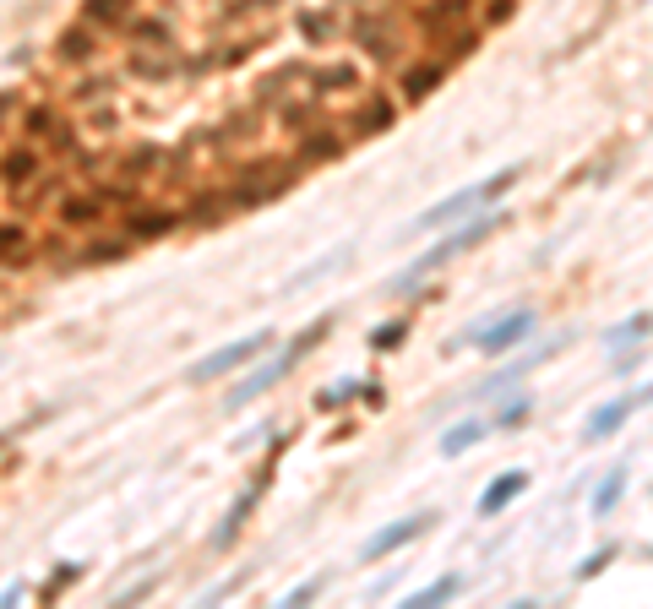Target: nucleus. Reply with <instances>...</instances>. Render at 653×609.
<instances>
[{
  "mask_svg": "<svg viewBox=\"0 0 653 609\" xmlns=\"http://www.w3.org/2000/svg\"><path fill=\"white\" fill-rule=\"evenodd\" d=\"M501 223H507V212H501V207H496V212H474V218L452 223V229H447V234H441V240H436V245H430L425 256H420V261H409V267H403V272L392 278V289H398V294L420 289V283H425V278H430L436 267H447V261H452V256H463L469 245H480V240H485L490 229H501Z\"/></svg>",
  "mask_w": 653,
  "mask_h": 609,
  "instance_id": "nucleus-1",
  "label": "nucleus"
},
{
  "mask_svg": "<svg viewBox=\"0 0 653 609\" xmlns=\"http://www.w3.org/2000/svg\"><path fill=\"white\" fill-rule=\"evenodd\" d=\"M327 332H332V316H316L305 332H294V338H289V349H283V354H272L267 365H256L251 376H240V381L223 392V408H245V403H256V398H262L267 387H278V381H283V376H289V370H294V365H300V359L322 343V338H327Z\"/></svg>",
  "mask_w": 653,
  "mask_h": 609,
  "instance_id": "nucleus-2",
  "label": "nucleus"
},
{
  "mask_svg": "<svg viewBox=\"0 0 653 609\" xmlns=\"http://www.w3.org/2000/svg\"><path fill=\"white\" fill-rule=\"evenodd\" d=\"M518 180H523V163H512V169H501V174H490V180H480V185H463L458 196H441L430 212H420V218L409 223V234H436V229H452V223L474 218V207H485V201L507 196Z\"/></svg>",
  "mask_w": 653,
  "mask_h": 609,
  "instance_id": "nucleus-3",
  "label": "nucleus"
},
{
  "mask_svg": "<svg viewBox=\"0 0 653 609\" xmlns=\"http://www.w3.org/2000/svg\"><path fill=\"white\" fill-rule=\"evenodd\" d=\"M272 343H278V332H272V327H262V332H251V338H240V343H223L218 354H207V359H196V365H191V381L202 387V381H218V376L240 370V365H256Z\"/></svg>",
  "mask_w": 653,
  "mask_h": 609,
  "instance_id": "nucleus-4",
  "label": "nucleus"
},
{
  "mask_svg": "<svg viewBox=\"0 0 653 609\" xmlns=\"http://www.w3.org/2000/svg\"><path fill=\"white\" fill-rule=\"evenodd\" d=\"M534 310H507V316H490V321H480V327H469L463 332V343H474L480 354H512L529 332H534Z\"/></svg>",
  "mask_w": 653,
  "mask_h": 609,
  "instance_id": "nucleus-5",
  "label": "nucleus"
},
{
  "mask_svg": "<svg viewBox=\"0 0 653 609\" xmlns=\"http://www.w3.org/2000/svg\"><path fill=\"white\" fill-rule=\"evenodd\" d=\"M22 125H27V131H22V142H33L44 158H49V152H54V158H65V152H71V125H65L54 109H27V114H22Z\"/></svg>",
  "mask_w": 653,
  "mask_h": 609,
  "instance_id": "nucleus-6",
  "label": "nucleus"
},
{
  "mask_svg": "<svg viewBox=\"0 0 653 609\" xmlns=\"http://www.w3.org/2000/svg\"><path fill=\"white\" fill-rule=\"evenodd\" d=\"M436 528V512H414V517H403V523H387L365 550H360V561H387L392 550H403L409 539H420V534H430Z\"/></svg>",
  "mask_w": 653,
  "mask_h": 609,
  "instance_id": "nucleus-7",
  "label": "nucleus"
},
{
  "mask_svg": "<svg viewBox=\"0 0 653 609\" xmlns=\"http://www.w3.org/2000/svg\"><path fill=\"white\" fill-rule=\"evenodd\" d=\"M638 408H648V398H643V392L610 398L605 408H594V414H589V425H583V441H610V436H616V430H621V425L638 414Z\"/></svg>",
  "mask_w": 653,
  "mask_h": 609,
  "instance_id": "nucleus-8",
  "label": "nucleus"
},
{
  "mask_svg": "<svg viewBox=\"0 0 653 609\" xmlns=\"http://www.w3.org/2000/svg\"><path fill=\"white\" fill-rule=\"evenodd\" d=\"M523 490H529V474H523V468H507V474H496V479L480 490V517H501V512H507V506H512Z\"/></svg>",
  "mask_w": 653,
  "mask_h": 609,
  "instance_id": "nucleus-9",
  "label": "nucleus"
},
{
  "mask_svg": "<svg viewBox=\"0 0 653 609\" xmlns=\"http://www.w3.org/2000/svg\"><path fill=\"white\" fill-rule=\"evenodd\" d=\"M447 65H452L447 54H436V60H420V65H409V71H403V82H398V93H403L409 103L430 98V93H436V82L447 76Z\"/></svg>",
  "mask_w": 653,
  "mask_h": 609,
  "instance_id": "nucleus-10",
  "label": "nucleus"
},
{
  "mask_svg": "<svg viewBox=\"0 0 653 609\" xmlns=\"http://www.w3.org/2000/svg\"><path fill=\"white\" fill-rule=\"evenodd\" d=\"M174 223H185V212H174V207H131V212H125V229H131L136 240H158V234H169Z\"/></svg>",
  "mask_w": 653,
  "mask_h": 609,
  "instance_id": "nucleus-11",
  "label": "nucleus"
},
{
  "mask_svg": "<svg viewBox=\"0 0 653 609\" xmlns=\"http://www.w3.org/2000/svg\"><path fill=\"white\" fill-rule=\"evenodd\" d=\"M109 201H114L109 191H93V196H71V201H60V212H54V218H60L65 229H87V223H98V218L109 212Z\"/></svg>",
  "mask_w": 653,
  "mask_h": 609,
  "instance_id": "nucleus-12",
  "label": "nucleus"
},
{
  "mask_svg": "<svg viewBox=\"0 0 653 609\" xmlns=\"http://www.w3.org/2000/svg\"><path fill=\"white\" fill-rule=\"evenodd\" d=\"M648 332H653V310H638V316H627V321H616V327L605 332V349H610V354H627V349L643 343Z\"/></svg>",
  "mask_w": 653,
  "mask_h": 609,
  "instance_id": "nucleus-13",
  "label": "nucleus"
},
{
  "mask_svg": "<svg viewBox=\"0 0 653 609\" xmlns=\"http://www.w3.org/2000/svg\"><path fill=\"white\" fill-rule=\"evenodd\" d=\"M490 436V425H480V419H458L447 436H441V457H458V452H469V447H480Z\"/></svg>",
  "mask_w": 653,
  "mask_h": 609,
  "instance_id": "nucleus-14",
  "label": "nucleus"
},
{
  "mask_svg": "<svg viewBox=\"0 0 653 609\" xmlns=\"http://www.w3.org/2000/svg\"><path fill=\"white\" fill-rule=\"evenodd\" d=\"M621 496H627V468H610V474L599 479V490H594L589 512H594V517H610V512L621 506Z\"/></svg>",
  "mask_w": 653,
  "mask_h": 609,
  "instance_id": "nucleus-15",
  "label": "nucleus"
},
{
  "mask_svg": "<svg viewBox=\"0 0 653 609\" xmlns=\"http://www.w3.org/2000/svg\"><path fill=\"white\" fill-rule=\"evenodd\" d=\"M256 496H262V485H251V490H245V496H240V501L229 506V517H223V523H218V534H213V545H218V550H223V545H234V534H240V523L251 517Z\"/></svg>",
  "mask_w": 653,
  "mask_h": 609,
  "instance_id": "nucleus-16",
  "label": "nucleus"
},
{
  "mask_svg": "<svg viewBox=\"0 0 653 609\" xmlns=\"http://www.w3.org/2000/svg\"><path fill=\"white\" fill-rule=\"evenodd\" d=\"M458 594H463V577H458V572H447V577H436L430 588H414V594H409V604H414V609H430V604H447V599H458Z\"/></svg>",
  "mask_w": 653,
  "mask_h": 609,
  "instance_id": "nucleus-17",
  "label": "nucleus"
},
{
  "mask_svg": "<svg viewBox=\"0 0 653 609\" xmlns=\"http://www.w3.org/2000/svg\"><path fill=\"white\" fill-rule=\"evenodd\" d=\"M349 398H371V403H376L381 392H376V381H338L332 392H316V408L327 414V408H343Z\"/></svg>",
  "mask_w": 653,
  "mask_h": 609,
  "instance_id": "nucleus-18",
  "label": "nucleus"
},
{
  "mask_svg": "<svg viewBox=\"0 0 653 609\" xmlns=\"http://www.w3.org/2000/svg\"><path fill=\"white\" fill-rule=\"evenodd\" d=\"M392 125V103L387 98H371L360 114H354V136H376V131H387Z\"/></svg>",
  "mask_w": 653,
  "mask_h": 609,
  "instance_id": "nucleus-19",
  "label": "nucleus"
},
{
  "mask_svg": "<svg viewBox=\"0 0 653 609\" xmlns=\"http://www.w3.org/2000/svg\"><path fill=\"white\" fill-rule=\"evenodd\" d=\"M131 5L136 0H87V22L93 27H120V22H131Z\"/></svg>",
  "mask_w": 653,
  "mask_h": 609,
  "instance_id": "nucleus-20",
  "label": "nucleus"
},
{
  "mask_svg": "<svg viewBox=\"0 0 653 609\" xmlns=\"http://www.w3.org/2000/svg\"><path fill=\"white\" fill-rule=\"evenodd\" d=\"M93 54H98V38H93L87 27L60 33V60H76V65H82V60H93Z\"/></svg>",
  "mask_w": 653,
  "mask_h": 609,
  "instance_id": "nucleus-21",
  "label": "nucleus"
},
{
  "mask_svg": "<svg viewBox=\"0 0 653 609\" xmlns=\"http://www.w3.org/2000/svg\"><path fill=\"white\" fill-rule=\"evenodd\" d=\"M27 250H33V240H27V229L22 223H0V261H27Z\"/></svg>",
  "mask_w": 653,
  "mask_h": 609,
  "instance_id": "nucleus-22",
  "label": "nucleus"
},
{
  "mask_svg": "<svg viewBox=\"0 0 653 609\" xmlns=\"http://www.w3.org/2000/svg\"><path fill=\"white\" fill-rule=\"evenodd\" d=\"M403 338H409V321H403V316H392V321H381V327L371 332V349H381V354H387V349H398Z\"/></svg>",
  "mask_w": 653,
  "mask_h": 609,
  "instance_id": "nucleus-23",
  "label": "nucleus"
},
{
  "mask_svg": "<svg viewBox=\"0 0 653 609\" xmlns=\"http://www.w3.org/2000/svg\"><path fill=\"white\" fill-rule=\"evenodd\" d=\"M616 555H621V545H599V550H594V555H589V561H583V566H578L572 577H578V583H589V577H599V572H605V566H610Z\"/></svg>",
  "mask_w": 653,
  "mask_h": 609,
  "instance_id": "nucleus-24",
  "label": "nucleus"
},
{
  "mask_svg": "<svg viewBox=\"0 0 653 609\" xmlns=\"http://www.w3.org/2000/svg\"><path fill=\"white\" fill-rule=\"evenodd\" d=\"M529 419V398H518V403H507V408H496V430H518Z\"/></svg>",
  "mask_w": 653,
  "mask_h": 609,
  "instance_id": "nucleus-25",
  "label": "nucleus"
},
{
  "mask_svg": "<svg viewBox=\"0 0 653 609\" xmlns=\"http://www.w3.org/2000/svg\"><path fill=\"white\" fill-rule=\"evenodd\" d=\"M322 588H327V577H311V583H300V588H289V594H283V604H311V599H316Z\"/></svg>",
  "mask_w": 653,
  "mask_h": 609,
  "instance_id": "nucleus-26",
  "label": "nucleus"
},
{
  "mask_svg": "<svg viewBox=\"0 0 653 609\" xmlns=\"http://www.w3.org/2000/svg\"><path fill=\"white\" fill-rule=\"evenodd\" d=\"M16 430H22V425H5V430H0V447H11V436H16Z\"/></svg>",
  "mask_w": 653,
  "mask_h": 609,
  "instance_id": "nucleus-27",
  "label": "nucleus"
}]
</instances>
